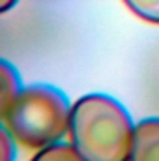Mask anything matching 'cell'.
<instances>
[{
	"label": "cell",
	"instance_id": "cell-1",
	"mask_svg": "<svg viewBox=\"0 0 159 161\" xmlns=\"http://www.w3.org/2000/svg\"><path fill=\"white\" fill-rule=\"evenodd\" d=\"M135 122L107 94H86L71 105L69 142L86 161H129Z\"/></svg>",
	"mask_w": 159,
	"mask_h": 161
},
{
	"label": "cell",
	"instance_id": "cell-2",
	"mask_svg": "<svg viewBox=\"0 0 159 161\" xmlns=\"http://www.w3.org/2000/svg\"><path fill=\"white\" fill-rule=\"evenodd\" d=\"M71 103L52 84L23 86L8 109L4 124L17 142L40 150L64 141L69 131Z\"/></svg>",
	"mask_w": 159,
	"mask_h": 161
},
{
	"label": "cell",
	"instance_id": "cell-3",
	"mask_svg": "<svg viewBox=\"0 0 159 161\" xmlns=\"http://www.w3.org/2000/svg\"><path fill=\"white\" fill-rule=\"evenodd\" d=\"M129 161H159V116L144 118L135 125Z\"/></svg>",
	"mask_w": 159,
	"mask_h": 161
},
{
	"label": "cell",
	"instance_id": "cell-4",
	"mask_svg": "<svg viewBox=\"0 0 159 161\" xmlns=\"http://www.w3.org/2000/svg\"><path fill=\"white\" fill-rule=\"evenodd\" d=\"M21 88H23V80L17 68L9 60L0 58V122H4L8 109L15 101Z\"/></svg>",
	"mask_w": 159,
	"mask_h": 161
},
{
	"label": "cell",
	"instance_id": "cell-5",
	"mask_svg": "<svg viewBox=\"0 0 159 161\" xmlns=\"http://www.w3.org/2000/svg\"><path fill=\"white\" fill-rule=\"evenodd\" d=\"M30 161H86L71 142H56L51 146L40 148Z\"/></svg>",
	"mask_w": 159,
	"mask_h": 161
},
{
	"label": "cell",
	"instance_id": "cell-6",
	"mask_svg": "<svg viewBox=\"0 0 159 161\" xmlns=\"http://www.w3.org/2000/svg\"><path fill=\"white\" fill-rule=\"evenodd\" d=\"M123 2L142 21L159 25V0H123Z\"/></svg>",
	"mask_w": 159,
	"mask_h": 161
},
{
	"label": "cell",
	"instance_id": "cell-7",
	"mask_svg": "<svg viewBox=\"0 0 159 161\" xmlns=\"http://www.w3.org/2000/svg\"><path fill=\"white\" fill-rule=\"evenodd\" d=\"M17 141L6 127V124L0 122V161H15L17 159Z\"/></svg>",
	"mask_w": 159,
	"mask_h": 161
},
{
	"label": "cell",
	"instance_id": "cell-8",
	"mask_svg": "<svg viewBox=\"0 0 159 161\" xmlns=\"http://www.w3.org/2000/svg\"><path fill=\"white\" fill-rule=\"evenodd\" d=\"M19 0H0V15L2 13H8L9 9H13L17 6Z\"/></svg>",
	"mask_w": 159,
	"mask_h": 161
}]
</instances>
